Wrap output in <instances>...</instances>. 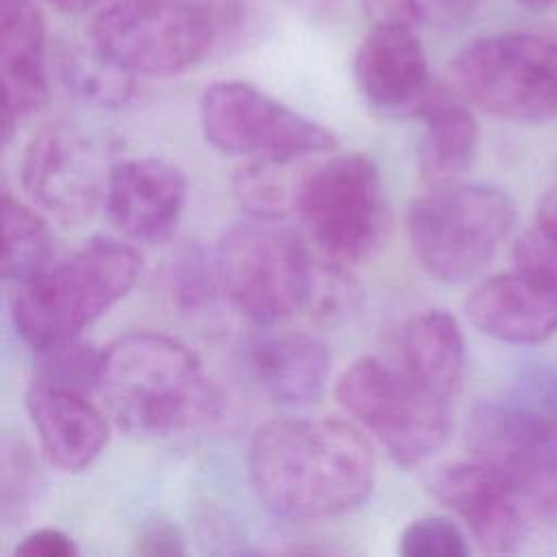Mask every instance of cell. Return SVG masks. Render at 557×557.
I'll use <instances>...</instances> for the list:
<instances>
[{
  "instance_id": "1",
  "label": "cell",
  "mask_w": 557,
  "mask_h": 557,
  "mask_svg": "<svg viewBox=\"0 0 557 557\" xmlns=\"http://www.w3.org/2000/svg\"><path fill=\"white\" fill-rule=\"evenodd\" d=\"M248 472L268 509L294 520H318L368 500L376 461L368 440L346 422L287 418L255 431Z\"/></svg>"
},
{
  "instance_id": "8",
  "label": "cell",
  "mask_w": 557,
  "mask_h": 557,
  "mask_svg": "<svg viewBox=\"0 0 557 557\" xmlns=\"http://www.w3.org/2000/svg\"><path fill=\"white\" fill-rule=\"evenodd\" d=\"M296 211L329 261L361 263L370 259L387 228L376 163L361 152L313 163Z\"/></svg>"
},
{
  "instance_id": "9",
  "label": "cell",
  "mask_w": 557,
  "mask_h": 557,
  "mask_svg": "<svg viewBox=\"0 0 557 557\" xmlns=\"http://www.w3.org/2000/svg\"><path fill=\"white\" fill-rule=\"evenodd\" d=\"M215 272L228 305L255 324H274L305 307L311 259L268 224L233 226L218 244Z\"/></svg>"
},
{
  "instance_id": "32",
  "label": "cell",
  "mask_w": 557,
  "mask_h": 557,
  "mask_svg": "<svg viewBox=\"0 0 557 557\" xmlns=\"http://www.w3.org/2000/svg\"><path fill=\"white\" fill-rule=\"evenodd\" d=\"M516 265L542 278L557 296V246L537 228L524 233L513 248Z\"/></svg>"
},
{
  "instance_id": "29",
  "label": "cell",
  "mask_w": 557,
  "mask_h": 557,
  "mask_svg": "<svg viewBox=\"0 0 557 557\" xmlns=\"http://www.w3.org/2000/svg\"><path fill=\"white\" fill-rule=\"evenodd\" d=\"M398 550L405 557H466L470 553L461 529L442 516L413 520L403 531Z\"/></svg>"
},
{
  "instance_id": "5",
  "label": "cell",
  "mask_w": 557,
  "mask_h": 557,
  "mask_svg": "<svg viewBox=\"0 0 557 557\" xmlns=\"http://www.w3.org/2000/svg\"><path fill=\"white\" fill-rule=\"evenodd\" d=\"M455 91L490 115L540 124L557 117V39L500 33L470 41L450 61Z\"/></svg>"
},
{
  "instance_id": "35",
  "label": "cell",
  "mask_w": 557,
  "mask_h": 557,
  "mask_svg": "<svg viewBox=\"0 0 557 557\" xmlns=\"http://www.w3.org/2000/svg\"><path fill=\"white\" fill-rule=\"evenodd\" d=\"M537 231L557 246V187L546 191L537 202Z\"/></svg>"
},
{
  "instance_id": "11",
  "label": "cell",
  "mask_w": 557,
  "mask_h": 557,
  "mask_svg": "<svg viewBox=\"0 0 557 557\" xmlns=\"http://www.w3.org/2000/svg\"><path fill=\"white\" fill-rule=\"evenodd\" d=\"M205 139L224 154L300 159L335 148V135L255 85L222 81L200 100Z\"/></svg>"
},
{
  "instance_id": "16",
  "label": "cell",
  "mask_w": 557,
  "mask_h": 557,
  "mask_svg": "<svg viewBox=\"0 0 557 557\" xmlns=\"http://www.w3.org/2000/svg\"><path fill=\"white\" fill-rule=\"evenodd\" d=\"M466 313L481 333L507 344H540L557 331V296L518 265L479 283Z\"/></svg>"
},
{
  "instance_id": "12",
  "label": "cell",
  "mask_w": 557,
  "mask_h": 557,
  "mask_svg": "<svg viewBox=\"0 0 557 557\" xmlns=\"http://www.w3.org/2000/svg\"><path fill=\"white\" fill-rule=\"evenodd\" d=\"M107 178L94 141L67 126L46 128L24 152L22 185L28 198L63 224L85 222L96 211Z\"/></svg>"
},
{
  "instance_id": "34",
  "label": "cell",
  "mask_w": 557,
  "mask_h": 557,
  "mask_svg": "<svg viewBox=\"0 0 557 557\" xmlns=\"http://www.w3.org/2000/svg\"><path fill=\"white\" fill-rule=\"evenodd\" d=\"M137 553L141 555H183V535L181 531L163 518L148 520L137 533Z\"/></svg>"
},
{
  "instance_id": "24",
  "label": "cell",
  "mask_w": 557,
  "mask_h": 557,
  "mask_svg": "<svg viewBox=\"0 0 557 557\" xmlns=\"http://www.w3.org/2000/svg\"><path fill=\"white\" fill-rule=\"evenodd\" d=\"M54 257L50 231L39 213L11 194H2V276L26 283Z\"/></svg>"
},
{
  "instance_id": "3",
  "label": "cell",
  "mask_w": 557,
  "mask_h": 557,
  "mask_svg": "<svg viewBox=\"0 0 557 557\" xmlns=\"http://www.w3.org/2000/svg\"><path fill=\"white\" fill-rule=\"evenodd\" d=\"M139 272L133 244L96 237L20 285L11 305L15 333L33 350L78 337L133 289Z\"/></svg>"
},
{
  "instance_id": "30",
  "label": "cell",
  "mask_w": 557,
  "mask_h": 557,
  "mask_svg": "<svg viewBox=\"0 0 557 557\" xmlns=\"http://www.w3.org/2000/svg\"><path fill=\"white\" fill-rule=\"evenodd\" d=\"M35 463L20 442L2 444V518H20L35 492Z\"/></svg>"
},
{
  "instance_id": "18",
  "label": "cell",
  "mask_w": 557,
  "mask_h": 557,
  "mask_svg": "<svg viewBox=\"0 0 557 557\" xmlns=\"http://www.w3.org/2000/svg\"><path fill=\"white\" fill-rule=\"evenodd\" d=\"M26 409L44 455L65 472L85 470L107 446L109 422L85 392L33 381Z\"/></svg>"
},
{
  "instance_id": "23",
  "label": "cell",
  "mask_w": 557,
  "mask_h": 557,
  "mask_svg": "<svg viewBox=\"0 0 557 557\" xmlns=\"http://www.w3.org/2000/svg\"><path fill=\"white\" fill-rule=\"evenodd\" d=\"M311 157L300 159H246L233 176L239 205L259 222H274L298 209Z\"/></svg>"
},
{
  "instance_id": "26",
  "label": "cell",
  "mask_w": 557,
  "mask_h": 557,
  "mask_svg": "<svg viewBox=\"0 0 557 557\" xmlns=\"http://www.w3.org/2000/svg\"><path fill=\"white\" fill-rule=\"evenodd\" d=\"M168 294L185 313H200L220 292L215 257L200 246H187L176 252L168 270Z\"/></svg>"
},
{
  "instance_id": "27",
  "label": "cell",
  "mask_w": 557,
  "mask_h": 557,
  "mask_svg": "<svg viewBox=\"0 0 557 557\" xmlns=\"http://www.w3.org/2000/svg\"><path fill=\"white\" fill-rule=\"evenodd\" d=\"M361 289L352 276L342 268V263H313L309 272V287L305 307L311 315L322 320L348 318L359 309Z\"/></svg>"
},
{
  "instance_id": "10",
  "label": "cell",
  "mask_w": 557,
  "mask_h": 557,
  "mask_svg": "<svg viewBox=\"0 0 557 557\" xmlns=\"http://www.w3.org/2000/svg\"><path fill=\"white\" fill-rule=\"evenodd\" d=\"M466 444L513 485L529 511L557 520V418L520 400L481 403L468 416Z\"/></svg>"
},
{
  "instance_id": "7",
  "label": "cell",
  "mask_w": 557,
  "mask_h": 557,
  "mask_svg": "<svg viewBox=\"0 0 557 557\" xmlns=\"http://www.w3.org/2000/svg\"><path fill=\"white\" fill-rule=\"evenodd\" d=\"M89 37L141 76L181 74L218 52L200 0H113L94 17Z\"/></svg>"
},
{
  "instance_id": "20",
  "label": "cell",
  "mask_w": 557,
  "mask_h": 557,
  "mask_svg": "<svg viewBox=\"0 0 557 557\" xmlns=\"http://www.w3.org/2000/svg\"><path fill=\"white\" fill-rule=\"evenodd\" d=\"M424 122L420 174L431 187L455 183L472 163L479 146V124L470 109L450 91L433 85L418 115Z\"/></svg>"
},
{
  "instance_id": "25",
  "label": "cell",
  "mask_w": 557,
  "mask_h": 557,
  "mask_svg": "<svg viewBox=\"0 0 557 557\" xmlns=\"http://www.w3.org/2000/svg\"><path fill=\"white\" fill-rule=\"evenodd\" d=\"M35 352V381L78 389L85 394L98 389L102 350H96L81 337H70L37 348Z\"/></svg>"
},
{
  "instance_id": "6",
  "label": "cell",
  "mask_w": 557,
  "mask_h": 557,
  "mask_svg": "<svg viewBox=\"0 0 557 557\" xmlns=\"http://www.w3.org/2000/svg\"><path fill=\"white\" fill-rule=\"evenodd\" d=\"M339 405L403 466L433 457L453 433L450 403L376 357L350 363L335 383Z\"/></svg>"
},
{
  "instance_id": "19",
  "label": "cell",
  "mask_w": 557,
  "mask_h": 557,
  "mask_svg": "<svg viewBox=\"0 0 557 557\" xmlns=\"http://www.w3.org/2000/svg\"><path fill=\"white\" fill-rule=\"evenodd\" d=\"M246 359L257 383L278 403H315L329 381L326 346L307 333H263L246 346Z\"/></svg>"
},
{
  "instance_id": "33",
  "label": "cell",
  "mask_w": 557,
  "mask_h": 557,
  "mask_svg": "<svg viewBox=\"0 0 557 557\" xmlns=\"http://www.w3.org/2000/svg\"><path fill=\"white\" fill-rule=\"evenodd\" d=\"M76 553L78 548L72 542V537L61 529H52V527H44L26 533L15 546V555H24V557H74Z\"/></svg>"
},
{
  "instance_id": "28",
  "label": "cell",
  "mask_w": 557,
  "mask_h": 557,
  "mask_svg": "<svg viewBox=\"0 0 557 557\" xmlns=\"http://www.w3.org/2000/svg\"><path fill=\"white\" fill-rule=\"evenodd\" d=\"M481 0H368L376 20H398L411 26H455L468 20Z\"/></svg>"
},
{
  "instance_id": "13",
  "label": "cell",
  "mask_w": 557,
  "mask_h": 557,
  "mask_svg": "<svg viewBox=\"0 0 557 557\" xmlns=\"http://www.w3.org/2000/svg\"><path fill=\"white\" fill-rule=\"evenodd\" d=\"M429 492L466 522L487 553H511L527 533V507L513 485L481 459L440 466Z\"/></svg>"
},
{
  "instance_id": "4",
  "label": "cell",
  "mask_w": 557,
  "mask_h": 557,
  "mask_svg": "<svg viewBox=\"0 0 557 557\" xmlns=\"http://www.w3.org/2000/svg\"><path fill=\"white\" fill-rule=\"evenodd\" d=\"M516 222L513 200L485 183H450L413 200L409 244L420 268L442 283L476 276Z\"/></svg>"
},
{
  "instance_id": "22",
  "label": "cell",
  "mask_w": 557,
  "mask_h": 557,
  "mask_svg": "<svg viewBox=\"0 0 557 557\" xmlns=\"http://www.w3.org/2000/svg\"><path fill=\"white\" fill-rule=\"evenodd\" d=\"M57 72L70 94L98 109L124 107L135 91V74L117 65L91 37L61 41Z\"/></svg>"
},
{
  "instance_id": "31",
  "label": "cell",
  "mask_w": 557,
  "mask_h": 557,
  "mask_svg": "<svg viewBox=\"0 0 557 557\" xmlns=\"http://www.w3.org/2000/svg\"><path fill=\"white\" fill-rule=\"evenodd\" d=\"M213 33L218 52L237 46L255 24V0H200Z\"/></svg>"
},
{
  "instance_id": "15",
  "label": "cell",
  "mask_w": 557,
  "mask_h": 557,
  "mask_svg": "<svg viewBox=\"0 0 557 557\" xmlns=\"http://www.w3.org/2000/svg\"><path fill=\"white\" fill-rule=\"evenodd\" d=\"M187 178L159 157L126 159L109 170L104 207L120 233L135 244L168 242L183 215Z\"/></svg>"
},
{
  "instance_id": "2",
  "label": "cell",
  "mask_w": 557,
  "mask_h": 557,
  "mask_svg": "<svg viewBox=\"0 0 557 557\" xmlns=\"http://www.w3.org/2000/svg\"><path fill=\"white\" fill-rule=\"evenodd\" d=\"M98 392L131 433L172 435L209 424L222 396L200 357L163 333H128L102 350Z\"/></svg>"
},
{
  "instance_id": "14",
  "label": "cell",
  "mask_w": 557,
  "mask_h": 557,
  "mask_svg": "<svg viewBox=\"0 0 557 557\" xmlns=\"http://www.w3.org/2000/svg\"><path fill=\"white\" fill-rule=\"evenodd\" d=\"M352 72L368 104L387 115H418L433 89L416 26L398 20L374 22L357 48Z\"/></svg>"
},
{
  "instance_id": "21",
  "label": "cell",
  "mask_w": 557,
  "mask_h": 557,
  "mask_svg": "<svg viewBox=\"0 0 557 557\" xmlns=\"http://www.w3.org/2000/svg\"><path fill=\"white\" fill-rule=\"evenodd\" d=\"M403 363L424 389L453 400L466 372V344L457 320L442 309L413 315L403 331Z\"/></svg>"
},
{
  "instance_id": "17",
  "label": "cell",
  "mask_w": 557,
  "mask_h": 557,
  "mask_svg": "<svg viewBox=\"0 0 557 557\" xmlns=\"http://www.w3.org/2000/svg\"><path fill=\"white\" fill-rule=\"evenodd\" d=\"M2 137L48 98L46 26L35 0H0Z\"/></svg>"
},
{
  "instance_id": "36",
  "label": "cell",
  "mask_w": 557,
  "mask_h": 557,
  "mask_svg": "<svg viewBox=\"0 0 557 557\" xmlns=\"http://www.w3.org/2000/svg\"><path fill=\"white\" fill-rule=\"evenodd\" d=\"M46 2L63 13H83V11L100 4L102 0H46Z\"/></svg>"
},
{
  "instance_id": "37",
  "label": "cell",
  "mask_w": 557,
  "mask_h": 557,
  "mask_svg": "<svg viewBox=\"0 0 557 557\" xmlns=\"http://www.w3.org/2000/svg\"><path fill=\"white\" fill-rule=\"evenodd\" d=\"M520 4L529 7V9H546L548 4H553L555 0H518Z\"/></svg>"
}]
</instances>
